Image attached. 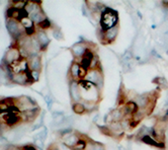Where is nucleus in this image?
Returning <instances> with one entry per match:
<instances>
[{"label":"nucleus","instance_id":"f257e3e1","mask_svg":"<svg viewBox=\"0 0 168 150\" xmlns=\"http://www.w3.org/2000/svg\"><path fill=\"white\" fill-rule=\"evenodd\" d=\"M6 28H7L8 33L10 34V36L13 39H15V40H20L25 33V29L23 27V24H21L18 20H16L14 18L7 19Z\"/></svg>","mask_w":168,"mask_h":150},{"label":"nucleus","instance_id":"f03ea898","mask_svg":"<svg viewBox=\"0 0 168 150\" xmlns=\"http://www.w3.org/2000/svg\"><path fill=\"white\" fill-rule=\"evenodd\" d=\"M118 13L113 9H105L103 11L101 16V27L104 28L105 31L109 28H113L118 23Z\"/></svg>","mask_w":168,"mask_h":150},{"label":"nucleus","instance_id":"7ed1b4c3","mask_svg":"<svg viewBox=\"0 0 168 150\" xmlns=\"http://www.w3.org/2000/svg\"><path fill=\"white\" fill-rule=\"evenodd\" d=\"M14 106L21 113L28 112V111H31V110L38 108L36 102L28 96H19V97L15 98Z\"/></svg>","mask_w":168,"mask_h":150},{"label":"nucleus","instance_id":"20e7f679","mask_svg":"<svg viewBox=\"0 0 168 150\" xmlns=\"http://www.w3.org/2000/svg\"><path fill=\"white\" fill-rule=\"evenodd\" d=\"M85 78L87 79L89 82H91L93 84H95L97 87H101L103 85V76L101 74V72L97 69H91L87 72Z\"/></svg>","mask_w":168,"mask_h":150},{"label":"nucleus","instance_id":"39448f33","mask_svg":"<svg viewBox=\"0 0 168 150\" xmlns=\"http://www.w3.org/2000/svg\"><path fill=\"white\" fill-rule=\"evenodd\" d=\"M21 59H23V57H21L19 49L15 48V47H12V48H10L6 52L5 57H4V62L7 63L8 65H12V64L18 62Z\"/></svg>","mask_w":168,"mask_h":150},{"label":"nucleus","instance_id":"423d86ee","mask_svg":"<svg viewBox=\"0 0 168 150\" xmlns=\"http://www.w3.org/2000/svg\"><path fill=\"white\" fill-rule=\"evenodd\" d=\"M21 117L17 114V112H7L6 115H4L3 122L8 126H13L19 123Z\"/></svg>","mask_w":168,"mask_h":150},{"label":"nucleus","instance_id":"0eeeda50","mask_svg":"<svg viewBox=\"0 0 168 150\" xmlns=\"http://www.w3.org/2000/svg\"><path fill=\"white\" fill-rule=\"evenodd\" d=\"M11 81L16 83V84L25 85L31 81V79H29V76L28 74V72H20V73H13Z\"/></svg>","mask_w":168,"mask_h":150},{"label":"nucleus","instance_id":"6e6552de","mask_svg":"<svg viewBox=\"0 0 168 150\" xmlns=\"http://www.w3.org/2000/svg\"><path fill=\"white\" fill-rule=\"evenodd\" d=\"M28 68L31 69V71L40 72L41 68H42V62H41L40 57H38V55H33V56L28 57Z\"/></svg>","mask_w":168,"mask_h":150},{"label":"nucleus","instance_id":"1a4fd4ad","mask_svg":"<svg viewBox=\"0 0 168 150\" xmlns=\"http://www.w3.org/2000/svg\"><path fill=\"white\" fill-rule=\"evenodd\" d=\"M63 142L65 143L68 147H75L77 143L79 142V139H78V136L74 133H67V134L64 135L63 137Z\"/></svg>","mask_w":168,"mask_h":150},{"label":"nucleus","instance_id":"9d476101","mask_svg":"<svg viewBox=\"0 0 168 150\" xmlns=\"http://www.w3.org/2000/svg\"><path fill=\"white\" fill-rule=\"evenodd\" d=\"M29 18H31L33 23H36L38 24H40L41 23H43L46 19V15L43 12V10L41 9V7H38V9H36L33 12H32L31 14L28 15Z\"/></svg>","mask_w":168,"mask_h":150},{"label":"nucleus","instance_id":"9b49d317","mask_svg":"<svg viewBox=\"0 0 168 150\" xmlns=\"http://www.w3.org/2000/svg\"><path fill=\"white\" fill-rule=\"evenodd\" d=\"M70 96L72 97V100L74 101L78 102L81 98V92H80V88H79V84L73 81L70 84Z\"/></svg>","mask_w":168,"mask_h":150},{"label":"nucleus","instance_id":"f8f14e48","mask_svg":"<svg viewBox=\"0 0 168 150\" xmlns=\"http://www.w3.org/2000/svg\"><path fill=\"white\" fill-rule=\"evenodd\" d=\"M93 58H94V56H93L92 52H90V51H86V53L84 54L82 60H81V66H82V68L84 70L91 67V63H92Z\"/></svg>","mask_w":168,"mask_h":150},{"label":"nucleus","instance_id":"ddd939ff","mask_svg":"<svg viewBox=\"0 0 168 150\" xmlns=\"http://www.w3.org/2000/svg\"><path fill=\"white\" fill-rule=\"evenodd\" d=\"M38 106L33 110H31V111H28V112H24V113H21L20 117L23 120L27 122H32L33 121L34 119L38 117Z\"/></svg>","mask_w":168,"mask_h":150},{"label":"nucleus","instance_id":"4468645a","mask_svg":"<svg viewBox=\"0 0 168 150\" xmlns=\"http://www.w3.org/2000/svg\"><path fill=\"white\" fill-rule=\"evenodd\" d=\"M36 38H37V40L38 42V44L41 45L42 47V49H45L47 46L49 45V38L48 36H47V34L45 32H43V31H40V32H38L36 34Z\"/></svg>","mask_w":168,"mask_h":150},{"label":"nucleus","instance_id":"2eb2a0df","mask_svg":"<svg viewBox=\"0 0 168 150\" xmlns=\"http://www.w3.org/2000/svg\"><path fill=\"white\" fill-rule=\"evenodd\" d=\"M118 33H119V27L115 25L113 28H109L105 31L104 33V41L106 43H109V42H113L115 38L118 36Z\"/></svg>","mask_w":168,"mask_h":150},{"label":"nucleus","instance_id":"dca6fc26","mask_svg":"<svg viewBox=\"0 0 168 150\" xmlns=\"http://www.w3.org/2000/svg\"><path fill=\"white\" fill-rule=\"evenodd\" d=\"M134 102L138 106H140L141 109H143V108H146V106L149 105L150 100H149V96H147V94H140V96H137L135 97Z\"/></svg>","mask_w":168,"mask_h":150},{"label":"nucleus","instance_id":"f3484780","mask_svg":"<svg viewBox=\"0 0 168 150\" xmlns=\"http://www.w3.org/2000/svg\"><path fill=\"white\" fill-rule=\"evenodd\" d=\"M109 132L113 133V134L120 135L124 131V127L120 122H111L109 124Z\"/></svg>","mask_w":168,"mask_h":150},{"label":"nucleus","instance_id":"a211bd4d","mask_svg":"<svg viewBox=\"0 0 168 150\" xmlns=\"http://www.w3.org/2000/svg\"><path fill=\"white\" fill-rule=\"evenodd\" d=\"M72 52L76 57L84 56V54L86 53V47H85L84 44H80V43H79V44H76V45L73 46Z\"/></svg>","mask_w":168,"mask_h":150},{"label":"nucleus","instance_id":"6ab92c4d","mask_svg":"<svg viewBox=\"0 0 168 150\" xmlns=\"http://www.w3.org/2000/svg\"><path fill=\"white\" fill-rule=\"evenodd\" d=\"M142 141L145 143H147L149 145H152V146H155V147H161V148H164V144L161 143V142H159V141H156V140H154L151 136H149V135H145L142 137Z\"/></svg>","mask_w":168,"mask_h":150},{"label":"nucleus","instance_id":"aec40b11","mask_svg":"<svg viewBox=\"0 0 168 150\" xmlns=\"http://www.w3.org/2000/svg\"><path fill=\"white\" fill-rule=\"evenodd\" d=\"M123 112H124V115H127V114H133L136 112L137 110V105L135 104L134 101H131V102H128V104L124 106Z\"/></svg>","mask_w":168,"mask_h":150},{"label":"nucleus","instance_id":"412c9836","mask_svg":"<svg viewBox=\"0 0 168 150\" xmlns=\"http://www.w3.org/2000/svg\"><path fill=\"white\" fill-rule=\"evenodd\" d=\"M81 66L79 64L77 63H74L73 65L71 66V75L74 77V78H77V77L80 76V71H81Z\"/></svg>","mask_w":168,"mask_h":150},{"label":"nucleus","instance_id":"4be33fe9","mask_svg":"<svg viewBox=\"0 0 168 150\" xmlns=\"http://www.w3.org/2000/svg\"><path fill=\"white\" fill-rule=\"evenodd\" d=\"M87 150H103V146L99 143H89L87 145Z\"/></svg>","mask_w":168,"mask_h":150},{"label":"nucleus","instance_id":"5701e85b","mask_svg":"<svg viewBox=\"0 0 168 150\" xmlns=\"http://www.w3.org/2000/svg\"><path fill=\"white\" fill-rule=\"evenodd\" d=\"M73 108H74V112L77 113V114H83L84 111H85V106L82 104H79V102L75 104Z\"/></svg>","mask_w":168,"mask_h":150},{"label":"nucleus","instance_id":"b1692460","mask_svg":"<svg viewBox=\"0 0 168 150\" xmlns=\"http://www.w3.org/2000/svg\"><path fill=\"white\" fill-rule=\"evenodd\" d=\"M85 147H86V143L84 142V141H82V140H79V142L77 143V145L74 147L76 150H83V149H85Z\"/></svg>","mask_w":168,"mask_h":150},{"label":"nucleus","instance_id":"393cba45","mask_svg":"<svg viewBox=\"0 0 168 150\" xmlns=\"http://www.w3.org/2000/svg\"><path fill=\"white\" fill-rule=\"evenodd\" d=\"M41 27V28H43V29H45V28H50L51 27V23L49 21V19H45L43 23H41L40 24H38Z\"/></svg>","mask_w":168,"mask_h":150},{"label":"nucleus","instance_id":"a878e982","mask_svg":"<svg viewBox=\"0 0 168 150\" xmlns=\"http://www.w3.org/2000/svg\"><path fill=\"white\" fill-rule=\"evenodd\" d=\"M155 81H158V83L160 84V85H162L163 88L167 87V81L164 78H163V77H158V78L155 79Z\"/></svg>","mask_w":168,"mask_h":150},{"label":"nucleus","instance_id":"bb28decb","mask_svg":"<svg viewBox=\"0 0 168 150\" xmlns=\"http://www.w3.org/2000/svg\"><path fill=\"white\" fill-rule=\"evenodd\" d=\"M54 36H55V38H57V39H59V40H60V39H61L62 37V34L61 33H60V31H58V29H57V31H55L54 32Z\"/></svg>","mask_w":168,"mask_h":150},{"label":"nucleus","instance_id":"cd10ccee","mask_svg":"<svg viewBox=\"0 0 168 150\" xmlns=\"http://www.w3.org/2000/svg\"><path fill=\"white\" fill-rule=\"evenodd\" d=\"M23 150H37L33 146H32V145H25V146L23 147Z\"/></svg>","mask_w":168,"mask_h":150},{"label":"nucleus","instance_id":"c85d7f7f","mask_svg":"<svg viewBox=\"0 0 168 150\" xmlns=\"http://www.w3.org/2000/svg\"><path fill=\"white\" fill-rule=\"evenodd\" d=\"M48 150H58V148L55 146V145H51V146L48 148Z\"/></svg>","mask_w":168,"mask_h":150},{"label":"nucleus","instance_id":"c756f323","mask_svg":"<svg viewBox=\"0 0 168 150\" xmlns=\"http://www.w3.org/2000/svg\"><path fill=\"white\" fill-rule=\"evenodd\" d=\"M166 106H168V100H167V101H166Z\"/></svg>","mask_w":168,"mask_h":150}]
</instances>
